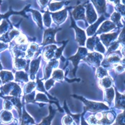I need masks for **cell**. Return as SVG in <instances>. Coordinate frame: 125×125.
Instances as JSON below:
<instances>
[{
  "label": "cell",
  "instance_id": "obj_6",
  "mask_svg": "<svg viewBox=\"0 0 125 125\" xmlns=\"http://www.w3.org/2000/svg\"><path fill=\"white\" fill-rule=\"evenodd\" d=\"M61 28H49L45 31L44 35H43V46H46L51 43H56L55 41V35L56 33L60 31Z\"/></svg>",
  "mask_w": 125,
  "mask_h": 125
},
{
  "label": "cell",
  "instance_id": "obj_11",
  "mask_svg": "<svg viewBox=\"0 0 125 125\" xmlns=\"http://www.w3.org/2000/svg\"><path fill=\"white\" fill-rule=\"evenodd\" d=\"M51 17L54 20V22L57 25L62 24L67 18V8L61 11L54 12L52 15Z\"/></svg>",
  "mask_w": 125,
  "mask_h": 125
},
{
  "label": "cell",
  "instance_id": "obj_21",
  "mask_svg": "<svg viewBox=\"0 0 125 125\" xmlns=\"http://www.w3.org/2000/svg\"><path fill=\"white\" fill-rule=\"evenodd\" d=\"M92 2H93V4L99 14H102L106 12V1H92Z\"/></svg>",
  "mask_w": 125,
  "mask_h": 125
},
{
  "label": "cell",
  "instance_id": "obj_51",
  "mask_svg": "<svg viewBox=\"0 0 125 125\" xmlns=\"http://www.w3.org/2000/svg\"></svg>",
  "mask_w": 125,
  "mask_h": 125
},
{
  "label": "cell",
  "instance_id": "obj_23",
  "mask_svg": "<svg viewBox=\"0 0 125 125\" xmlns=\"http://www.w3.org/2000/svg\"><path fill=\"white\" fill-rule=\"evenodd\" d=\"M112 83H113V80L108 76L104 77L103 79L100 80V81H99L100 87L104 90L111 88L112 86Z\"/></svg>",
  "mask_w": 125,
  "mask_h": 125
},
{
  "label": "cell",
  "instance_id": "obj_13",
  "mask_svg": "<svg viewBox=\"0 0 125 125\" xmlns=\"http://www.w3.org/2000/svg\"><path fill=\"white\" fill-rule=\"evenodd\" d=\"M59 64V62L57 59H53L52 60H50L48 63V64L46 65V68H45V75H44V80L48 79L51 75L52 72L54 71V69L57 67Z\"/></svg>",
  "mask_w": 125,
  "mask_h": 125
},
{
  "label": "cell",
  "instance_id": "obj_29",
  "mask_svg": "<svg viewBox=\"0 0 125 125\" xmlns=\"http://www.w3.org/2000/svg\"><path fill=\"white\" fill-rule=\"evenodd\" d=\"M30 11L33 13V18H34L35 21L36 22L37 25L39 26V28H42L43 22H42V15H41V14L37 10H31Z\"/></svg>",
  "mask_w": 125,
  "mask_h": 125
},
{
  "label": "cell",
  "instance_id": "obj_44",
  "mask_svg": "<svg viewBox=\"0 0 125 125\" xmlns=\"http://www.w3.org/2000/svg\"><path fill=\"white\" fill-rule=\"evenodd\" d=\"M8 28V23L7 22L6 20H4L2 22V24L0 25V33H4V31H6Z\"/></svg>",
  "mask_w": 125,
  "mask_h": 125
},
{
  "label": "cell",
  "instance_id": "obj_27",
  "mask_svg": "<svg viewBox=\"0 0 125 125\" xmlns=\"http://www.w3.org/2000/svg\"><path fill=\"white\" fill-rule=\"evenodd\" d=\"M15 80L23 83H28V74L24 71L17 72L15 74Z\"/></svg>",
  "mask_w": 125,
  "mask_h": 125
},
{
  "label": "cell",
  "instance_id": "obj_5",
  "mask_svg": "<svg viewBox=\"0 0 125 125\" xmlns=\"http://www.w3.org/2000/svg\"><path fill=\"white\" fill-rule=\"evenodd\" d=\"M87 55H88L87 49L85 48V47H80L79 49H78L77 53L75 54L74 56H72L69 58V60H72V62L73 63V65L74 67V69L73 70V74L74 75L75 74V72H76L77 68V64H79L80 59H84L85 60Z\"/></svg>",
  "mask_w": 125,
  "mask_h": 125
},
{
  "label": "cell",
  "instance_id": "obj_1",
  "mask_svg": "<svg viewBox=\"0 0 125 125\" xmlns=\"http://www.w3.org/2000/svg\"><path fill=\"white\" fill-rule=\"evenodd\" d=\"M115 116L111 111L108 113L97 112L95 114L90 115L88 119V124L90 125H110L114 121Z\"/></svg>",
  "mask_w": 125,
  "mask_h": 125
},
{
  "label": "cell",
  "instance_id": "obj_40",
  "mask_svg": "<svg viewBox=\"0 0 125 125\" xmlns=\"http://www.w3.org/2000/svg\"><path fill=\"white\" fill-rule=\"evenodd\" d=\"M67 41L65 42H64V45L61 47V48H59V49H56V53H55V56H54V59H57L58 58H60L61 56H62V51H63V49H64V46H65V44L67 43Z\"/></svg>",
  "mask_w": 125,
  "mask_h": 125
},
{
  "label": "cell",
  "instance_id": "obj_43",
  "mask_svg": "<svg viewBox=\"0 0 125 125\" xmlns=\"http://www.w3.org/2000/svg\"><path fill=\"white\" fill-rule=\"evenodd\" d=\"M116 9L118 11L117 12H119V14L121 13V15L125 16V5L124 4H120L119 3H118L116 4Z\"/></svg>",
  "mask_w": 125,
  "mask_h": 125
},
{
  "label": "cell",
  "instance_id": "obj_30",
  "mask_svg": "<svg viewBox=\"0 0 125 125\" xmlns=\"http://www.w3.org/2000/svg\"><path fill=\"white\" fill-rule=\"evenodd\" d=\"M65 4V1H59V2H54L52 1V3L49 4V10L51 12H55L59 10V9H61L64 4Z\"/></svg>",
  "mask_w": 125,
  "mask_h": 125
},
{
  "label": "cell",
  "instance_id": "obj_4",
  "mask_svg": "<svg viewBox=\"0 0 125 125\" xmlns=\"http://www.w3.org/2000/svg\"><path fill=\"white\" fill-rule=\"evenodd\" d=\"M87 48L91 51H98L101 53H105V47L101 43L99 38L98 36H94L93 38H89L86 43Z\"/></svg>",
  "mask_w": 125,
  "mask_h": 125
},
{
  "label": "cell",
  "instance_id": "obj_42",
  "mask_svg": "<svg viewBox=\"0 0 125 125\" xmlns=\"http://www.w3.org/2000/svg\"><path fill=\"white\" fill-rule=\"evenodd\" d=\"M4 108L5 110L7 111H9V110H11L13 108V104H12V102L9 100H5L4 102Z\"/></svg>",
  "mask_w": 125,
  "mask_h": 125
},
{
  "label": "cell",
  "instance_id": "obj_12",
  "mask_svg": "<svg viewBox=\"0 0 125 125\" xmlns=\"http://www.w3.org/2000/svg\"><path fill=\"white\" fill-rule=\"evenodd\" d=\"M85 8L84 4H80L74 7L73 11L72 12V15L73 18L75 20H85Z\"/></svg>",
  "mask_w": 125,
  "mask_h": 125
},
{
  "label": "cell",
  "instance_id": "obj_7",
  "mask_svg": "<svg viewBox=\"0 0 125 125\" xmlns=\"http://www.w3.org/2000/svg\"><path fill=\"white\" fill-rule=\"evenodd\" d=\"M103 55L98 52H92L88 54L87 56L85 59V61L88 62V63L95 66L96 67H100L101 63L103 60Z\"/></svg>",
  "mask_w": 125,
  "mask_h": 125
},
{
  "label": "cell",
  "instance_id": "obj_8",
  "mask_svg": "<svg viewBox=\"0 0 125 125\" xmlns=\"http://www.w3.org/2000/svg\"><path fill=\"white\" fill-rule=\"evenodd\" d=\"M72 25L71 27L74 28L75 30V33H76V41L78 42L80 46H84L85 44V41H86V34L85 33V31L80 28H79L78 27L76 26L74 20L71 18Z\"/></svg>",
  "mask_w": 125,
  "mask_h": 125
},
{
  "label": "cell",
  "instance_id": "obj_33",
  "mask_svg": "<svg viewBox=\"0 0 125 125\" xmlns=\"http://www.w3.org/2000/svg\"><path fill=\"white\" fill-rule=\"evenodd\" d=\"M105 93H106V97L108 102L109 104H111V101H113V99L114 98V96H115L114 90L112 87H111L108 89H105Z\"/></svg>",
  "mask_w": 125,
  "mask_h": 125
},
{
  "label": "cell",
  "instance_id": "obj_46",
  "mask_svg": "<svg viewBox=\"0 0 125 125\" xmlns=\"http://www.w3.org/2000/svg\"><path fill=\"white\" fill-rule=\"evenodd\" d=\"M118 41H119L120 43L125 45V28L122 29V32H121V34L119 35Z\"/></svg>",
  "mask_w": 125,
  "mask_h": 125
},
{
  "label": "cell",
  "instance_id": "obj_19",
  "mask_svg": "<svg viewBox=\"0 0 125 125\" xmlns=\"http://www.w3.org/2000/svg\"><path fill=\"white\" fill-rule=\"evenodd\" d=\"M39 54V49H38V45L35 43H32L29 45V46L27 49V56L29 59L33 58L37 54Z\"/></svg>",
  "mask_w": 125,
  "mask_h": 125
},
{
  "label": "cell",
  "instance_id": "obj_20",
  "mask_svg": "<svg viewBox=\"0 0 125 125\" xmlns=\"http://www.w3.org/2000/svg\"><path fill=\"white\" fill-rule=\"evenodd\" d=\"M104 20H105L104 16V15H102L101 18L98 20V21H97L96 22H95L94 24L91 25L89 28L87 29V31H86V32H87V35H88V36H92L93 35H94V34H95V32H96V31H97L98 28V25H100V24H101V23Z\"/></svg>",
  "mask_w": 125,
  "mask_h": 125
},
{
  "label": "cell",
  "instance_id": "obj_49",
  "mask_svg": "<svg viewBox=\"0 0 125 125\" xmlns=\"http://www.w3.org/2000/svg\"><path fill=\"white\" fill-rule=\"evenodd\" d=\"M81 125H89L83 119H82V122H81Z\"/></svg>",
  "mask_w": 125,
  "mask_h": 125
},
{
  "label": "cell",
  "instance_id": "obj_24",
  "mask_svg": "<svg viewBox=\"0 0 125 125\" xmlns=\"http://www.w3.org/2000/svg\"><path fill=\"white\" fill-rule=\"evenodd\" d=\"M49 111H50L49 115L47 117L44 118V119H43V121H42L39 125H51V122H52L53 118H54V116H55V114H56V110H53L52 106H49Z\"/></svg>",
  "mask_w": 125,
  "mask_h": 125
},
{
  "label": "cell",
  "instance_id": "obj_47",
  "mask_svg": "<svg viewBox=\"0 0 125 125\" xmlns=\"http://www.w3.org/2000/svg\"><path fill=\"white\" fill-rule=\"evenodd\" d=\"M8 47V45L6 43H0V51H2L5 49H7Z\"/></svg>",
  "mask_w": 125,
  "mask_h": 125
},
{
  "label": "cell",
  "instance_id": "obj_9",
  "mask_svg": "<svg viewBox=\"0 0 125 125\" xmlns=\"http://www.w3.org/2000/svg\"><path fill=\"white\" fill-rule=\"evenodd\" d=\"M119 33V32L101 34L99 37V40L102 41V43H101L102 44H104L106 47H108L116 39Z\"/></svg>",
  "mask_w": 125,
  "mask_h": 125
},
{
  "label": "cell",
  "instance_id": "obj_41",
  "mask_svg": "<svg viewBox=\"0 0 125 125\" xmlns=\"http://www.w3.org/2000/svg\"><path fill=\"white\" fill-rule=\"evenodd\" d=\"M54 84H55V80H54L52 78H51V79L46 80V83H45V84H44L45 88H46V90H49L51 88H52V87L54 86Z\"/></svg>",
  "mask_w": 125,
  "mask_h": 125
},
{
  "label": "cell",
  "instance_id": "obj_50",
  "mask_svg": "<svg viewBox=\"0 0 125 125\" xmlns=\"http://www.w3.org/2000/svg\"><path fill=\"white\" fill-rule=\"evenodd\" d=\"M1 84H2V83H1V79H0V85H1Z\"/></svg>",
  "mask_w": 125,
  "mask_h": 125
},
{
  "label": "cell",
  "instance_id": "obj_26",
  "mask_svg": "<svg viewBox=\"0 0 125 125\" xmlns=\"http://www.w3.org/2000/svg\"><path fill=\"white\" fill-rule=\"evenodd\" d=\"M116 106L119 108H125V95H121L119 93L116 92V100H115Z\"/></svg>",
  "mask_w": 125,
  "mask_h": 125
},
{
  "label": "cell",
  "instance_id": "obj_32",
  "mask_svg": "<svg viewBox=\"0 0 125 125\" xmlns=\"http://www.w3.org/2000/svg\"><path fill=\"white\" fill-rule=\"evenodd\" d=\"M35 100L37 102H49V99L47 98V95L44 93L36 92V95L35 97Z\"/></svg>",
  "mask_w": 125,
  "mask_h": 125
},
{
  "label": "cell",
  "instance_id": "obj_34",
  "mask_svg": "<svg viewBox=\"0 0 125 125\" xmlns=\"http://www.w3.org/2000/svg\"><path fill=\"white\" fill-rule=\"evenodd\" d=\"M121 61V59L119 57V55L116 54H111L110 56H108L107 59V61L106 62L108 64H116L117 63L120 62Z\"/></svg>",
  "mask_w": 125,
  "mask_h": 125
},
{
  "label": "cell",
  "instance_id": "obj_17",
  "mask_svg": "<svg viewBox=\"0 0 125 125\" xmlns=\"http://www.w3.org/2000/svg\"><path fill=\"white\" fill-rule=\"evenodd\" d=\"M29 60L23 58H15L14 61V67L17 70H28Z\"/></svg>",
  "mask_w": 125,
  "mask_h": 125
},
{
  "label": "cell",
  "instance_id": "obj_10",
  "mask_svg": "<svg viewBox=\"0 0 125 125\" xmlns=\"http://www.w3.org/2000/svg\"><path fill=\"white\" fill-rule=\"evenodd\" d=\"M84 6L86 7V19L88 20V22L89 24H93L96 20H97V15L96 12L93 7L91 3H88L87 4H84Z\"/></svg>",
  "mask_w": 125,
  "mask_h": 125
},
{
  "label": "cell",
  "instance_id": "obj_45",
  "mask_svg": "<svg viewBox=\"0 0 125 125\" xmlns=\"http://www.w3.org/2000/svg\"><path fill=\"white\" fill-rule=\"evenodd\" d=\"M114 70L118 73H122V72L125 71V67H123L122 65L116 64L114 65Z\"/></svg>",
  "mask_w": 125,
  "mask_h": 125
},
{
  "label": "cell",
  "instance_id": "obj_14",
  "mask_svg": "<svg viewBox=\"0 0 125 125\" xmlns=\"http://www.w3.org/2000/svg\"><path fill=\"white\" fill-rule=\"evenodd\" d=\"M41 59V56H39L38 58H36L33 60H32L31 62V64H30V73H31V80H34L36 72L39 69Z\"/></svg>",
  "mask_w": 125,
  "mask_h": 125
},
{
  "label": "cell",
  "instance_id": "obj_37",
  "mask_svg": "<svg viewBox=\"0 0 125 125\" xmlns=\"http://www.w3.org/2000/svg\"><path fill=\"white\" fill-rule=\"evenodd\" d=\"M43 23L45 25L46 27L47 28H49L51 26V24H52V17H51V15L49 12H46L45 14L43 15Z\"/></svg>",
  "mask_w": 125,
  "mask_h": 125
},
{
  "label": "cell",
  "instance_id": "obj_31",
  "mask_svg": "<svg viewBox=\"0 0 125 125\" xmlns=\"http://www.w3.org/2000/svg\"><path fill=\"white\" fill-rule=\"evenodd\" d=\"M36 84L34 81H31V82H28L27 83V84H25V87H24V94H28V93H31V92H33V90L36 88Z\"/></svg>",
  "mask_w": 125,
  "mask_h": 125
},
{
  "label": "cell",
  "instance_id": "obj_2",
  "mask_svg": "<svg viewBox=\"0 0 125 125\" xmlns=\"http://www.w3.org/2000/svg\"><path fill=\"white\" fill-rule=\"evenodd\" d=\"M73 96L77 98L82 100L84 102V104H85V112L86 111H89L90 112L95 113V112H99L100 111H101L104 110H108V107L107 106L103 103H97V102H94V101H89L85 100L83 97H79V96H76V95H73Z\"/></svg>",
  "mask_w": 125,
  "mask_h": 125
},
{
  "label": "cell",
  "instance_id": "obj_22",
  "mask_svg": "<svg viewBox=\"0 0 125 125\" xmlns=\"http://www.w3.org/2000/svg\"><path fill=\"white\" fill-rule=\"evenodd\" d=\"M0 77L1 83L3 84H6L7 83L10 82L14 79L13 74L11 72L7 71H1L0 72Z\"/></svg>",
  "mask_w": 125,
  "mask_h": 125
},
{
  "label": "cell",
  "instance_id": "obj_16",
  "mask_svg": "<svg viewBox=\"0 0 125 125\" xmlns=\"http://www.w3.org/2000/svg\"><path fill=\"white\" fill-rule=\"evenodd\" d=\"M115 28H116L115 24H114L110 20H106L102 23L101 26L98 28L97 33L101 34V33H108V32L112 31L113 29H114Z\"/></svg>",
  "mask_w": 125,
  "mask_h": 125
},
{
  "label": "cell",
  "instance_id": "obj_39",
  "mask_svg": "<svg viewBox=\"0 0 125 125\" xmlns=\"http://www.w3.org/2000/svg\"><path fill=\"white\" fill-rule=\"evenodd\" d=\"M36 94V92H31V93H28V94H26L25 95V101L26 103H33L34 101H35V95Z\"/></svg>",
  "mask_w": 125,
  "mask_h": 125
},
{
  "label": "cell",
  "instance_id": "obj_15",
  "mask_svg": "<svg viewBox=\"0 0 125 125\" xmlns=\"http://www.w3.org/2000/svg\"><path fill=\"white\" fill-rule=\"evenodd\" d=\"M57 49V47L56 45H50L47 47L45 48L44 52H43V58L46 61H50L52 59H54L55 56V50Z\"/></svg>",
  "mask_w": 125,
  "mask_h": 125
},
{
  "label": "cell",
  "instance_id": "obj_3",
  "mask_svg": "<svg viewBox=\"0 0 125 125\" xmlns=\"http://www.w3.org/2000/svg\"><path fill=\"white\" fill-rule=\"evenodd\" d=\"M1 91L7 95H10L13 97H20L22 90L18 84L15 83H8L1 88Z\"/></svg>",
  "mask_w": 125,
  "mask_h": 125
},
{
  "label": "cell",
  "instance_id": "obj_35",
  "mask_svg": "<svg viewBox=\"0 0 125 125\" xmlns=\"http://www.w3.org/2000/svg\"><path fill=\"white\" fill-rule=\"evenodd\" d=\"M95 76L99 80H101L104 77H106L108 75V72L106 71V70H105L103 67H98V69H97V71H96Z\"/></svg>",
  "mask_w": 125,
  "mask_h": 125
},
{
  "label": "cell",
  "instance_id": "obj_36",
  "mask_svg": "<svg viewBox=\"0 0 125 125\" xmlns=\"http://www.w3.org/2000/svg\"><path fill=\"white\" fill-rule=\"evenodd\" d=\"M111 20H112L111 22H112L114 24L116 25V26L119 25V26L122 27V25L120 24V21H121V15H120L119 12H114V13L111 15Z\"/></svg>",
  "mask_w": 125,
  "mask_h": 125
},
{
  "label": "cell",
  "instance_id": "obj_28",
  "mask_svg": "<svg viewBox=\"0 0 125 125\" xmlns=\"http://www.w3.org/2000/svg\"><path fill=\"white\" fill-rule=\"evenodd\" d=\"M52 77L54 80L56 81H62L64 80V72L62 70L56 69L54 70L52 73Z\"/></svg>",
  "mask_w": 125,
  "mask_h": 125
},
{
  "label": "cell",
  "instance_id": "obj_25",
  "mask_svg": "<svg viewBox=\"0 0 125 125\" xmlns=\"http://www.w3.org/2000/svg\"><path fill=\"white\" fill-rule=\"evenodd\" d=\"M22 125H34V120L25 111L23 113V116L22 119H20Z\"/></svg>",
  "mask_w": 125,
  "mask_h": 125
},
{
  "label": "cell",
  "instance_id": "obj_18",
  "mask_svg": "<svg viewBox=\"0 0 125 125\" xmlns=\"http://www.w3.org/2000/svg\"><path fill=\"white\" fill-rule=\"evenodd\" d=\"M13 121L12 114L7 110H4L1 112L0 114V122L4 125L10 124Z\"/></svg>",
  "mask_w": 125,
  "mask_h": 125
},
{
  "label": "cell",
  "instance_id": "obj_48",
  "mask_svg": "<svg viewBox=\"0 0 125 125\" xmlns=\"http://www.w3.org/2000/svg\"><path fill=\"white\" fill-rule=\"evenodd\" d=\"M39 2H41V5H43V6H45L48 2H49V1H39Z\"/></svg>",
  "mask_w": 125,
  "mask_h": 125
},
{
  "label": "cell",
  "instance_id": "obj_38",
  "mask_svg": "<svg viewBox=\"0 0 125 125\" xmlns=\"http://www.w3.org/2000/svg\"><path fill=\"white\" fill-rule=\"evenodd\" d=\"M62 124H63V125H76V124L74 122L73 118L72 117L70 114L65 116L63 118V119H62Z\"/></svg>",
  "mask_w": 125,
  "mask_h": 125
}]
</instances>
